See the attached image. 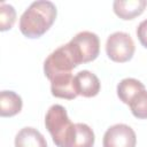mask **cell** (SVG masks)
Instances as JSON below:
<instances>
[{
	"mask_svg": "<svg viewBox=\"0 0 147 147\" xmlns=\"http://www.w3.org/2000/svg\"><path fill=\"white\" fill-rule=\"evenodd\" d=\"M56 6L47 0L32 2L20 18V31L23 36L34 39L46 33L55 22Z\"/></svg>",
	"mask_w": 147,
	"mask_h": 147,
	"instance_id": "6da1fadb",
	"label": "cell"
},
{
	"mask_svg": "<svg viewBox=\"0 0 147 147\" xmlns=\"http://www.w3.org/2000/svg\"><path fill=\"white\" fill-rule=\"evenodd\" d=\"M45 126L57 147L71 146L75 124L70 121L63 106L53 105L49 107L45 116Z\"/></svg>",
	"mask_w": 147,
	"mask_h": 147,
	"instance_id": "7a4b0ae2",
	"label": "cell"
},
{
	"mask_svg": "<svg viewBox=\"0 0 147 147\" xmlns=\"http://www.w3.org/2000/svg\"><path fill=\"white\" fill-rule=\"evenodd\" d=\"M79 65V62L68 44L60 46L54 52H52L44 62V72L45 76L52 80L56 76L71 74L72 69Z\"/></svg>",
	"mask_w": 147,
	"mask_h": 147,
	"instance_id": "3957f363",
	"label": "cell"
},
{
	"mask_svg": "<svg viewBox=\"0 0 147 147\" xmlns=\"http://www.w3.org/2000/svg\"><path fill=\"white\" fill-rule=\"evenodd\" d=\"M79 64L94 61L100 53V39L91 31H82L77 33L70 41Z\"/></svg>",
	"mask_w": 147,
	"mask_h": 147,
	"instance_id": "277c9868",
	"label": "cell"
},
{
	"mask_svg": "<svg viewBox=\"0 0 147 147\" xmlns=\"http://www.w3.org/2000/svg\"><path fill=\"white\" fill-rule=\"evenodd\" d=\"M136 46L131 36L126 32L117 31L111 33L106 42V53L108 57L117 63L130 61L134 54Z\"/></svg>",
	"mask_w": 147,
	"mask_h": 147,
	"instance_id": "5b68a950",
	"label": "cell"
},
{
	"mask_svg": "<svg viewBox=\"0 0 147 147\" xmlns=\"http://www.w3.org/2000/svg\"><path fill=\"white\" fill-rule=\"evenodd\" d=\"M103 147H136L137 136L126 124H115L107 129L102 140Z\"/></svg>",
	"mask_w": 147,
	"mask_h": 147,
	"instance_id": "8992f818",
	"label": "cell"
},
{
	"mask_svg": "<svg viewBox=\"0 0 147 147\" xmlns=\"http://www.w3.org/2000/svg\"><path fill=\"white\" fill-rule=\"evenodd\" d=\"M52 95L60 99L74 100L78 96L75 76L72 74H65L56 76L51 80Z\"/></svg>",
	"mask_w": 147,
	"mask_h": 147,
	"instance_id": "52a82bcc",
	"label": "cell"
},
{
	"mask_svg": "<svg viewBox=\"0 0 147 147\" xmlns=\"http://www.w3.org/2000/svg\"><path fill=\"white\" fill-rule=\"evenodd\" d=\"M78 95L84 98H93L99 94L101 84L95 74L88 70H82L75 76Z\"/></svg>",
	"mask_w": 147,
	"mask_h": 147,
	"instance_id": "ba28073f",
	"label": "cell"
},
{
	"mask_svg": "<svg viewBox=\"0 0 147 147\" xmlns=\"http://www.w3.org/2000/svg\"><path fill=\"white\" fill-rule=\"evenodd\" d=\"M147 7L146 0H115L113 3L114 13L122 20H133L141 15Z\"/></svg>",
	"mask_w": 147,
	"mask_h": 147,
	"instance_id": "9c48e42d",
	"label": "cell"
},
{
	"mask_svg": "<svg viewBox=\"0 0 147 147\" xmlns=\"http://www.w3.org/2000/svg\"><path fill=\"white\" fill-rule=\"evenodd\" d=\"M15 147H47L45 137L34 127L21 129L15 137Z\"/></svg>",
	"mask_w": 147,
	"mask_h": 147,
	"instance_id": "30bf717a",
	"label": "cell"
},
{
	"mask_svg": "<svg viewBox=\"0 0 147 147\" xmlns=\"http://www.w3.org/2000/svg\"><path fill=\"white\" fill-rule=\"evenodd\" d=\"M22 98L14 91H1L0 93V116L13 117L22 110Z\"/></svg>",
	"mask_w": 147,
	"mask_h": 147,
	"instance_id": "8fae6325",
	"label": "cell"
},
{
	"mask_svg": "<svg viewBox=\"0 0 147 147\" xmlns=\"http://www.w3.org/2000/svg\"><path fill=\"white\" fill-rule=\"evenodd\" d=\"M144 90H146L145 85L140 80L136 78H124L117 85V96L123 103L129 106L132 99Z\"/></svg>",
	"mask_w": 147,
	"mask_h": 147,
	"instance_id": "7c38bea8",
	"label": "cell"
},
{
	"mask_svg": "<svg viewBox=\"0 0 147 147\" xmlns=\"http://www.w3.org/2000/svg\"><path fill=\"white\" fill-rule=\"evenodd\" d=\"M95 141L93 130L85 123H76L70 147H93Z\"/></svg>",
	"mask_w": 147,
	"mask_h": 147,
	"instance_id": "4fadbf2b",
	"label": "cell"
},
{
	"mask_svg": "<svg viewBox=\"0 0 147 147\" xmlns=\"http://www.w3.org/2000/svg\"><path fill=\"white\" fill-rule=\"evenodd\" d=\"M131 113L139 119L147 118V91L144 90L138 93L129 105Z\"/></svg>",
	"mask_w": 147,
	"mask_h": 147,
	"instance_id": "5bb4252c",
	"label": "cell"
},
{
	"mask_svg": "<svg viewBox=\"0 0 147 147\" xmlns=\"http://www.w3.org/2000/svg\"><path fill=\"white\" fill-rule=\"evenodd\" d=\"M16 21V10L15 8L9 5L2 2L0 5V30L7 31L10 30Z\"/></svg>",
	"mask_w": 147,
	"mask_h": 147,
	"instance_id": "9a60e30c",
	"label": "cell"
},
{
	"mask_svg": "<svg viewBox=\"0 0 147 147\" xmlns=\"http://www.w3.org/2000/svg\"><path fill=\"white\" fill-rule=\"evenodd\" d=\"M137 37L140 41V44L147 48V20H144L142 22H140V24L137 28Z\"/></svg>",
	"mask_w": 147,
	"mask_h": 147,
	"instance_id": "2e32d148",
	"label": "cell"
}]
</instances>
